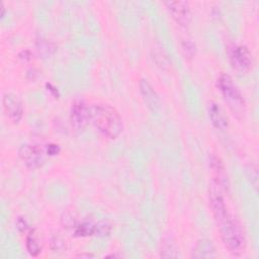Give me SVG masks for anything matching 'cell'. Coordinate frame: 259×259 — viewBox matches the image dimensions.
I'll use <instances>...</instances> for the list:
<instances>
[{
  "instance_id": "10",
  "label": "cell",
  "mask_w": 259,
  "mask_h": 259,
  "mask_svg": "<svg viewBox=\"0 0 259 259\" xmlns=\"http://www.w3.org/2000/svg\"><path fill=\"white\" fill-rule=\"evenodd\" d=\"M207 113L210 122L218 130H226L229 125L228 117L223 108L215 102L211 101L207 105Z\"/></svg>"
},
{
  "instance_id": "6",
  "label": "cell",
  "mask_w": 259,
  "mask_h": 259,
  "mask_svg": "<svg viewBox=\"0 0 259 259\" xmlns=\"http://www.w3.org/2000/svg\"><path fill=\"white\" fill-rule=\"evenodd\" d=\"M18 156L22 163L29 169L40 167L45 161L44 150L32 144H24L18 150Z\"/></svg>"
},
{
  "instance_id": "13",
  "label": "cell",
  "mask_w": 259,
  "mask_h": 259,
  "mask_svg": "<svg viewBox=\"0 0 259 259\" xmlns=\"http://www.w3.org/2000/svg\"><path fill=\"white\" fill-rule=\"evenodd\" d=\"M26 250L28 253L32 256H37L41 252V245L39 243V239L35 233L34 230H31L27 237H26V242H25Z\"/></svg>"
},
{
  "instance_id": "16",
  "label": "cell",
  "mask_w": 259,
  "mask_h": 259,
  "mask_svg": "<svg viewBox=\"0 0 259 259\" xmlns=\"http://www.w3.org/2000/svg\"><path fill=\"white\" fill-rule=\"evenodd\" d=\"M77 237H87L95 235V224L91 223H83L75 228L74 232Z\"/></svg>"
},
{
  "instance_id": "11",
  "label": "cell",
  "mask_w": 259,
  "mask_h": 259,
  "mask_svg": "<svg viewBox=\"0 0 259 259\" xmlns=\"http://www.w3.org/2000/svg\"><path fill=\"white\" fill-rule=\"evenodd\" d=\"M192 258H214L217 257L215 248L211 241L207 239H201L197 241L191 254Z\"/></svg>"
},
{
  "instance_id": "12",
  "label": "cell",
  "mask_w": 259,
  "mask_h": 259,
  "mask_svg": "<svg viewBox=\"0 0 259 259\" xmlns=\"http://www.w3.org/2000/svg\"><path fill=\"white\" fill-rule=\"evenodd\" d=\"M210 168H211L212 173H213L212 182L217 183L222 188L225 187L226 182H227V176H226V172H225L223 163L220 160V158H218L217 156L211 157V159H210Z\"/></svg>"
},
{
  "instance_id": "15",
  "label": "cell",
  "mask_w": 259,
  "mask_h": 259,
  "mask_svg": "<svg viewBox=\"0 0 259 259\" xmlns=\"http://www.w3.org/2000/svg\"><path fill=\"white\" fill-rule=\"evenodd\" d=\"M161 256L164 258H176L178 256L175 243L171 238H165L163 240Z\"/></svg>"
},
{
  "instance_id": "18",
  "label": "cell",
  "mask_w": 259,
  "mask_h": 259,
  "mask_svg": "<svg viewBox=\"0 0 259 259\" xmlns=\"http://www.w3.org/2000/svg\"><path fill=\"white\" fill-rule=\"evenodd\" d=\"M182 50L185 56L191 58L195 54V45L191 40H184L182 44Z\"/></svg>"
},
{
  "instance_id": "9",
  "label": "cell",
  "mask_w": 259,
  "mask_h": 259,
  "mask_svg": "<svg viewBox=\"0 0 259 259\" xmlns=\"http://www.w3.org/2000/svg\"><path fill=\"white\" fill-rule=\"evenodd\" d=\"M139 87H140V92L147 106L153 111L159 110L161 107L160 97L156 92V90L154 89V87L149 83V81L146 79H142L139 83Z\"/></svg>"
},
{
  "instance_id": "19",
  "label": "cell",
  "mask_w": 259,
  "mask_h": 259,
  "mask_svg": "<svg viewBox=\"0 0 259 259\" xmlns=\"http://www.w3.org/2000/svg\"><path fill=\"white\" fill-rule=\"evenodd\" d=\"M62 223L67 228L75 226V221H74V218L72 217L71 213H65L64 217L62 218Z\"/></svg>"
},
{
  "instance_id": "21",
  "label": "cell",
  "mask_w": 259,
  "mask_h": 259,
  "mask_svg": "<svg viewBox=\"0 0 259 259\" xmlns=\"http://www.w3.org/2000/svg\"><path fill=\"white\" fill-rule=\"evenodd\" d=\"M47 153H48V155H50V156L58 155V154L60 153V147H59V145H56V144H50V145H48V147H47Z\"/></svg>"
},
{
  "instance_id": "2",
  "label": "cell",
  "mask_w": 259,
  "mask_h": 259,
  "mask_svg": "<svg viewBox=\"0 0 259 259\" xmlns=\"http://www.w3.org/2000/svg\"><path fill=\"white\" fill-rule=\"evenodd\" d=\"M90 121L99 133L109 139L117 138L122 132V119L118 111L109 104L97 103L89 107Z\"/></svg>"
},
{
  "instance_id": "3",
  "label": "cell",
  "mask_w": 259,
  "mask_h": 259,
  "mask_svg": "<svg viewBox=\"0 0 259 259\" xmlns=\"http://www.w3.org/2000/svg\"><path fill=\"white\" fill-rule=\"evenodd\" d=\"M217 86L234 114L243 115L245 112V100L233 79L227 74H221L217 80Z\"/></svg>"
},
{
  "instance_id": "14",
  "label": "cell",
  "mask_w": 259,
  "mask_h": 259,
  "mask_svg": "<svg viewBox=\"0 0 259 259\" xmlns=\"http://www.w3.org/2000/svg\"><path fill=\"white\" fill-rule=\"evenodd\" d=\"M36 50L39 55L44 57H49L55 52L56 47L51 40L40 36L36 40Z\"/></svg>"
},
{
  "instance_id": "4",
  "label": "cell",
  "mask_w": 259,
  "mask_h": 259,
  "mask_svg": "<svg viewBox=\"0 0 259 259\" xmlns=\"http://www.w3.org/2000/svg\"><path fill=\"white\" fill-rule=\"evenodd\" d=\"M229 59L232 67L241 73L249 71L252 66V55L244 45L234 46L229 52Z\"/></svg>"
},
{
  "instance_id": "7",
  "label": "cell",
  "mask_w": 259,
  "mask_h": 259,
  "mask_svg": "<svg viewBox=\"0 0 259 259\" xmlns=\"http://www.w3.org/2000/svg\"><path fill=\"white\" fill-rule=\"evenodd\" d=\"M172 18L181 26H188L191 21V10L186 1H168L164 3Z\"/></svg>"
},
{
  "instance_id": "5",
  "label": "cell",
  "mask_w": 259,
  "mask_h": 259,
  "mask_svg": "<svg viewBox=\"0 0 259 259\" xmlns=\"http://www.w3.org/2000/svg\"><path fill=\"white\" fill-rule=\"evenodd\" d=\"M70 121L74 131L81 133L90 121L89 107L82 99H77L72 103L70 111Z\"/></svg>"
},
{
  "instance_id": "8",
  "label": "cell",
  "mask_w": 259,
  "mask_h": 259,
  "mask_svg": "<svg viewBox=\"0 0 259 259\" xmlns=\"http://www.w3.org/2000/svg\"><path fill=\"white\" fill-rule=\"evenodd\" d=\"M2 102L7 116L13 122H18L23 115V106L19 97L13 93H6L3 96Z\"/></svg>"
},
{
  "instance_id": "17",
  "label": "cell",
  "mask_w": 259,
  "mask_h": 259,
  "mask_svg": "<svg viewBox=\"0 0 259 259\" xmlns=\"http://www.w3.org/2000/svg\"><path fill=\"white\" fill-rule=\"evenodd\" d=\"M111 228L110 225L106 222H99L95 224V236L99 237H105L110 234Z\"/></svg>"
},
{
  "instance_id": "1",
  "label": "cell",
  "mask_w": 259,
  "mask_h": 259,
  "mask_svg": "<svg viewBox=\"0 0 259 259\" xmlns=\"http://www.w3.org/2000/svg\"><path fill=\"white\" fill-rule=\"evenodd\" d=\"M209 204L225 246L234 254H240L245 248V237L238 222L231 215L222 194V187L211 182Z\"/></svg>"
},
{
  "instance_id": "20",
  "label": "cell",
  "mask_w": 259,
  "mask_h": 259,
  "mask_svg": "<svg viewBox=\"0 0 259 259\" xmlns=\"http://www.w3.org/2000/svg\"><path fill=\"white\" fill-rule=\"evenodd\" d=\"M64 247H65V243H64V241L61 238H59V237L53 238V240H52V248L54 250H61Z\"/></svg>"
}]
</instances>
